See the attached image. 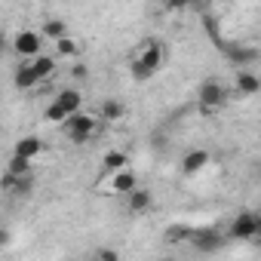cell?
<instances>
[{"mask_svg":"<svg viewBox=\"0 0 261 261\" xmlns=\"http://www.w3.org/2000/svg\"><path fill=\"white\" fill-rule=\"evenodd\" d=\"M163 62H166L163 43L154 40V37H148V40H142V43L136 46L133 59H129V74H133L136 80H151V77L163 68Z\"/></svg>","mask_w":261,"mask_h":261,"instance_id":"cell-1","label":"cell"},{"mask_svg":"<svg viewBox=\"0 0 261 261\" xmlns=\"http://www.w3.org/2000/svg\"><path fill=\"white\" fill-rule=\"evenodd\" d=\"M98 114H89V111H80L74 114L68 123H65V136L74 142V145H86L95 133H98Z\"/></svg>","mask_w":261,"mask_h":261,"instance_id":"cell-2","label":"cell"},{"mask_svg":"<svg viewBox=\"0 0 261 261\" xmlns=\"http://www.w3.org/2000/svg\"><path fill=\"white\" fill-rule=\"evenodd\" d=\"M136 188H139V175L133 172V166L123 172H114V175H105V181H98V191L114 194V197H129Z\"/></svg>","mask_w":261,"mask_h":261,"instance_id":"cell-3","label":"cell"},{"mask_svg":"<svg viewBox=\"0 0 261 261\" xmlns=\"http://www.w3.org/2000/svg\"><path fill=\"white\" fill-rule=\"evenodd\" d=\"M13 49H16V56L22 59V62H34L37 56H43V34L40 31H19L16 37H13Z\"/></svg>","mask_w":261,"mask_h":261,"instance_id":"cell-4","label":"cell"},{"mask_svg":"<svg viewBox=\"0 0 261 261\" xmlns=\"http://www.w3.org/2000/svg\"><path fill=\"white\" fill-rule=\"evenodd\" d=\"M197 101H200L203 111H221L227 105V86L221 80H206L197 89Z\"/></svg>","mask_w":261,"mask_h":261,"instance_id":"cell-5","label":"cell"},{"mask_svg":"<svg viewBox=\"0 0 261 261\" xmlns=\"http://www.w3.org/2000/svg\"><path fill=\"white\" fill-rule=\"evenodd\" d=\"M227 233L233 240H255L258 237V212H237L230 218Z\"/></svg>","mask_w":261,"mask_h":261,"instance_id":"cell-6","label":"cell"},{"mask_svg":"<svg viewBox=\"0 0 261 261\" xmlns=\"http://www.w3.org/2000/svg\"><path fill=\"white\" fill-rule=\"evenodd\" d=\"M191 246H194L200 255H212V252H218V249L224 246V233L215 230V227H200V230L191 233Z\"/></svg>","mask_w":261,"mask_h":261,"instance_id":"cell-7","label":"cell"},{"mask_svg":"<svg viewBox=\"0 0 261 261\" xmlns=\"http://www.w3.org/2000/svg\"><path fill=\"white\" fill-rule=\"evenodd\" d=\"M209 166V151L206 148H191L185 157H181V175H197Z\"/></svg>","mask_w":261,"mask_h":261,"instance_id":"cell-8","label":"cell"},{"mask_svg":"<svg viewBox=\"0 0 261 261\" xmlns=\"http://www.w3.org/2000/svg\"><path fill=\"white\" fill-rule=\"evenodd\" d=\"M123 169H129V154L123 148H111V151L101 154V172L105 175H114V172H123Z\"/></svg>","mask_w":261,"mask_h":261,"instance_id":"cell-9","label":"cell"},{"mask_svg":"<svg viewBox=\"0 0 261 261\" xmlns=\"http://www.w3.org/2000/svg\"><path fill=\"white\" fill-rule=\"evenodd\" d=\"M126 203H129V212H136V215L151 212V206H154V191H151V188H136L133 194L126 197Z\"/></svg>","mask_w":261,"mask_h":261,"instance_id":"cell-10","label":"cell"},{"mask_svg":"<svg viewBox=\"0 0 261 261\" xmlns=\"http://www.w3.org/2000/svg\"><path fill=\"white\" fill-rule=\"evenodd\" d=\"M16 89H22V92H31L34 86H40V77H37V71H34V65L31 62H22L19 68H16Z\"/></svg>","mask_w":261,"mask_h":261,"instance_id":"cell-11","label":"cell"},{"mask_svg":"<svg viewBox=\"0 0 261 261\" xmlns=\"http://www.w3.org/2000/svg\"><path fill=\"white\" fill-rule=\"evenodd\" d=\"M16 157H22V160H37L40 154H43V142L37 139V136H25V139H19L16 142V151H13Z\"/></svg>","mask_w":261,"mask_h":261,"instance_id":"cell-12","label":"cell"},{"mask_svg":"<svg viewBox=\"0 0 261 261\" xmlns=\"http://www.w3.org/2000/svg\"><path fill=\"white\" fill-rule=\"evenodd\" d=\"M237 92H240V95H246V98L258 95V92H261V77H258V74H252L249 68H243V71L237 74Z\"/></svg>","mask_w":261,"mask_h":261,"instance_id":"cell-13","label":"cell"},{"mask_svg":"<svg viewBox=\"0 0 261 261\" xmlns=\"http://www.w3.org/2000/svg\"><path fill=\"white\" fill-rule=\"evenodd\" d=\"M56 101H59V105H62V108H65V111L71 114V117L83 111V92H80V89H74V86L62 89V92L56 95Z\"/></svg>","mask_w":261,"mask_h":261,"instance_id":"cell-14","label":"cell"},{"mask_svg":"<svg viewBox=\"0 0 261 261\" xmlns=\"http://www.w3.org/2000/svg\"><path fill=\"white\" fill-rule=\"evenodd\" d=\"M98 117H101V123H120L126 117V105L117 101V98H105L101 108H98Z\"/></svg>","mask_w":261,"mask_h":261,"instance_id":"cell-15","label":"cell"},{"mask_svg":"<svg viewBox=\"0 0 261 261\" xmlns=\"http://www.w3.org/2000/svg\"><path fill=\"white\" fill-rule=\"evenodd\" d=\"M40 34H43L46 40L59 43V40H65V37H68V25H65L62 19H46V22H43V28H40Z\"/></svg>","mask_w":261,"mask_h":261,"instance_id":"cell-16","label":"cell"},{"mask_svg":"<svg viewBox=\"0 0 261 261\" xmlns=\"http://www.w3.org/2000/svg\"><path fill=\"white\" fill-rule=\"evenodd\" d=\"M43 120H46L49 126H62V129H65V123L71 120V114H68V111H65V108L53 98V101L46 105V111H43Z\"/></svg>","mask_w":261,"mask_h":261,"instance_id":"cell-17","label":"cell"},{"mask_svg":"<svg viewBox=\"0 0 261 261\" xmlns=\"http://www.w3.org/2000/svg\"><path fill=\"white\" fill-rule=\"evenodd\" d=\"M53 49H56V59H77V56H80V40L68 34L65 40L53 43Z\"/></svg>","mask_w":261,"mask_h":261,"instance_id":"cell-18","label":"cell"},{"mask_svg":"<svg viewBox=\"0 0 261 261\" xmlns=\"http://www.w3.org/2000/svg\"><path fill=\"white\" fill-rule=\"evenodd\" d=\"M31 65H34V71H37V77H40V83H43V80H49V77L56 74V65H59V62H56V56H49V53H43V56H37V59H34Z\"/></svg>","mask_w":261,"mask_h":261,"instance_id":"cell-19","label":"cell"},{"mask_svg":"<svg viewBox=\"0 0 261 261\" xmlns=\"http://www.w3.org/2000/svg\"><path fill=\"white\" fill-rule=\"evenodd\" d=\"M224 53H227V59L237 62V65H249V62L258 59V49H252V46H224Z\"/></svg>","mask_w":261,"mask_h":261,"instance_id":"cell-20","label":"cell"},{"mask_svg":"<svg viewBox=\"0 0 261 261\" xmlns=\"http://www.w3.org/2000/svg\"><path fill=\"white\" fill-rule=\"evenodd\" d=\"M7 172L10 175H16V178H25V175H34V163L31 160H22V157H10V166H7Z\"/></svg>","mask_w":261,"mask_h":261,"instance_id":"cell-21","label":"cell"},{"mask_svg":"<svg viewBox=\"0 0 261 261\" xmlns=\"http://www.w3.org/2000/svg\"><path fill=\"white\" fill-rule=\"evenodd\" d=\"M191 233H194L191 227H181V224H178V227H169V230H166V240H169V243H181V240L191 243Z\"/></svg>","mask_w":261,"mask_h":261,"instance_id":"cell-22","label":"cell"},{"mask_svg":"<svg viewBox=\"0 0 261 261\" xmlns=\"http://www.w3.org/2000/svg\"><path fill=\"white\" fill-rule=\"evenodd\" d=\"M95 261H120V255H117L111 246H101V249L95 252Z\"/></svg>","mask_w":261,"mask_h":261,"instance_id":"cell-23","label":"cell"},{"mask_svg":"<svg viewBox=\"0 0 261 261\" xmlns=\"http://www.w3.org/2000/svg\"><path fill=\"white\" fill-rule=\"evenodd\" d=\"M86 74H89V71H86V65H80V62H77V65H71V77H74V80H86Z\"/></svg>","mask_w":261,"mask_h":261,"instance_id":"cell-24","label":"cell"},{"mask_svg":"<svg viewBox=\"0 0 261 261\" xmlns=\"http://www.w3.org/2000/svg\"><path fill=\"white\" fill-rule=\"evenodd\" d=\"M10 240H13V233H10V227H4L0 230V246H10Z\"/></svg>","mask_w":261,"mask_h":261,"instance_id":"cell-25","label":"cell"},{"mask_svg":"<svg viewBox=\"0 0 261 261\" xmlns=\"http://www.w3.org/2000/svg\"><path fill=\"white\" fill-rule=\"evenodd\" d=\"M151 142H154V148H163V145H166V136H163V133H154Z\"/></svg>","mask_w":261,"mask_h":261,"instance_id":"cell-26","label":"cell"},{"mask_svg":"<svg viewBox=\"0 0 261 261\" xmlns=\"http://www.w3.org/2000/svg\"><path fill=\"white\" fill-rule=\"evenodd\" d=\"M258 237H261V215H258Z\"/></svg>","mask_w":261,"mask_h":261,"instance_id":"cell-27","label":"cell"}]
</instances>
